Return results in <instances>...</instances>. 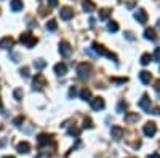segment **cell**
I'll list each match as a JSON object with an SVG mask.
<instances>
[{
  "mask_svg": "<svg viewBox=\"0 0 160 158\" xmlns=\"http://www.w3.org/2000/svg\"><path fill=\"white\" fill-rule=\"evenodd\" d=\"M91 50H93V53H96V55H99V56H106V58L112 59L114 62H117V56L114 55L112 51L106 50L102 45H99V43H93V45H91Z\"/></svg>",
  "mask_w": 160,
  "mask_h": 158,
  "instance_id": "1",
  "label": "cell"
},
{
  "mask_svg": "<svg viewBox=\"0 0 160 158\" xmlns=\"http://www.w3.org/2000/svg\"><path fill=\"white\" fill-rule=\"evenodd\" d=\"M90 74H91V65L90 64L82 62V64L77 65V75L82 78V80H87V78L90 77Z\"/></svg>",
  "mask_w": 160,
  "mask_h": 158,
  "instance_id": "2",
  "label": "cell"
},
{
  "mask_svg": "<svg viewBox=\"0 0 160 158\" xmlns=\"http://www.w3.org/2000/svg\"><path fill=\"white\" fill-rule=\"evenodd\" d=\"M19 42H21L22 45H26L28 48H32V46L37 45V38H35L34 35H31L29 32H26V34H21V35H19Z\"/></svg>",
  "mask_w": 160,
  "mask_h": 158,
  "instance_id": "3",
  "label": "cell"
},
{
  "mask_svg": "<svg viewBox=\"0 0 160 158\" xmlns=\"http://www.w3.org/2000/svg\"><path fill=\"white\" fill-rule=\"evenodd\" d=\"M45 86H47V78L43 75L37 74L35 78H34V82H32V89L34 91H42Z\"/></svg>",
  "mask_w": 160,
  "mask_h": 158,
  "instance_id": "4",
  "label": "cell"
},
{
  "mask_svg": "<svg viewBox=\"0 0 160 158\" xmlns=\"http://www.w3.org/2000/svg\"><path fill=\"white\" fill-rule=\"evenodd\" d=\"M59 53H61L62 58H69V56L72 55V46H71V43L66 42V40H62V42L59 43Z\"/></svg>",
  "mask_w": 160,
  "mask_h": 158,
  "instance_id": "5",
  "label": "cell"
},
{
  "mask_svg": "<svg viewBox=\"0 0 160 158\" xmlns=\"http://www.w3.org/2000/svg\"><path fill=\"white\" fill-rule=\"evenodd\" d=\"M142 131H144V134L148 136V137H152V136L157 133V126H155V123L149 122V123H146V125H144Z\"/></svg>",
  "mask_w": 160,
  "mask_h": 158,
  "instance_id": "6",
  "label": "cell"
},
{
  "mask_svg": "<svg viewBox=\"0 0 160 158\" xmlns=\"http://www.w3.org/2000/svg\"><path fill=\"white\" fill-rule=\"evenodd\" d=\"M59 16H61V19L68 21V19H71V18L74 16V10L69 8V7H64V8L59 10Z\"/></svg>",
  "mask_w": 160,
  "mask_h": 158,
  "instance_id": "7",
  "label": "cell"
},
{
  "mask_svg": "<svg viewBox=\"0 0 160 158\" xmlns=\"http://www.w3.org/2000/svg\"><path fill=\"white\" fill-rule=\"evenodd\" d=\"M13 45H15V40H13L11 37H3V38H0V48L10 50V48H13Z\"/></svg>",
  "mask_w": 160,
  "mask_h": 158,
  "instance_id": "8",
  "label": "cell"
},
{
  "mask_svg": "<svg viewBox=\"0 0 160 158\" xmlns=\"http://www.w3.org/2000/svg\"><path fill=\"white\" fill-rule=\"evenodd\" d=\"M135 19L139 22V24H144V22H148V13H146L142 8H139L136 13H135Z\"/></svg>",
  "mask_w": 160,
  "mask_h": 158,
  "instance_id": "9",
  "label": "cell"
},
{
  "mask_svg": "<svg viewBox=\"0 0 160 158\" xmlns=\"http://www.w3.org/2000/svg\"><path fill=\"white\" fill-rule=\"evenodd\" d=\"M91 101V109H95V110H102L104 109V99L102 98H95V99H90Z\"/></svg>",
  "mask_w": 160,
  "mask_h": 158,
  "instance_id": "10",
  "label": "cell"
},
{
  "mask_svg": "<svg viewBox=\"0 0 160 158\" xmlns=\"http://www.w3.org/2000/svg\"><path fill=\"white\" fill-rule=\"evenodd\" d=\"M111 136H112L115 141H120V139L123 137V128H120V126H112Z\"/></svg>",
  "mask_w": 160,
  "mask_h": 158,
  "instance_id": "11",
  "label": "cell"
},
{
  "mask_svg": "<svg viewBox=\"0 0 160 158\" xmlns=\"http://www.w3.org/2000/svg\"><path fill=\"white\" fill-rule=\"evenodd\" d=\"M138 105H139L141 109H144V110H148V112H149V110H151V99H149V96H148V94H144V96L141 98V101H139Z\"/></svg>",
  "mask_w": 160,
  "mask_h": 158,
  "instance_id": "12",
  "label": "cell"
},
{
  "mask_svg": "<svg viewBox=\"0 0 160 158\" xmlns=\"http://www.w3.org/2000/svg\"><path fill=\"white\" fill-rule=\"evenodd\" d=\"M139 80H141L144 85L151 83V80H152V75H151V72H148V70H142V72H139Z\"/></svg>",
  "mask_w": 160,
  "mask_h": 158,
  "instance_id": "13",
  "label": "cell"
},
{
  "mask_svg": "<svg viewBox=\"0 0 160 158\" xmlns=\"http://www.w3.org/2000/svg\"><path fill=\"white\" fill-rule=\"evenodd\" d=\"M16 150H18V153H28L29 150H31V144L29 142H19L18 144V147H16Z\"/></svg>",
  "mask_w": 160,
  "mask_h": 158,
  "instance_id": "14",
  "label": "cell"
},
{
  "mask_svg": "<svg viewBox=\"0 0 160 158\" xmlns=\"http://www.w3.org/2000/svg\"><path fill=\"white\" fill-rule=\"evenodd\" d=\"M66 72H68V65H66L64 62H59L55 65V74L56 75H64Z\"/></svg>",
  "mask_w": 160,
  "mask_h": 158,
  "instance_id": "15",
  "label": "cell"
},
{
  "mask_svg": "<svg viewBox=\"0 0 160 158\" xmlns=\"http://www.w3.org/2000/svg\"><path fill=\"white\" fill-rule=\"evenodd\" d=\"M82 7H83V10L88 11V13H91V11H95V10H96V5L93 3L91 0H83V2H82Z\"/></svg>",
  "mask_w": 160,
  "mask_h": 158,
  "instance_id": "16",
  "label": "cell"
},
{
  "mask_svg": "<svg viewBox=\"0 0 160 158\" xmlns=\"http://www.w3.org/2000/svg\"><path fill=\"white\" fill-rule=\"evenodd\" d=\"M37 141H38V146L43 147V146H47V144L51 141V136H48V134H40V136L37 137Z\"/></svg>",
  "mask_w": 160,
  "mask_h": 158,
  "instance_id": "17",
  "label": "cell"
},
{
  "mask_svg": "<svg viewBox=\"0 0 160 158\" xmlns=\"http://www.w3.org/2000/svg\"><path fill=\"white\" fill-rule=\"evenodd\" d=\"M144 37L148 38V40H151V42H154V40H157V35H155V31L154 29H146L144 31Z\"/></svg>",
  "mask_w": 160,
  "mask_h": 158,
  "instance_id": "18",
  "label": "cell"
},
{
  "mask_svg": "<svg viewBox=\"0 0 160 158\" xmlns=\"http://www.w3.org/2000/svg\"><path fill=\"white\" fill-rule=\"evenodd\" d=\"M22 0H11V10L13 11H21L22 10Z\"/></svg>",
  "mask_w": 160,
  "mask_h": 158,
  "instance_id": "19",
  "label": "cell"
},
{
  "mask_svg": "<svg viewBox=\"0 0 160 158\" xmlns=\"http://www.w3.org/2000/svg\"><path fill=\"white\" fill-rule=\"evenodd\" d=\"M109 16H111V10H109V8L99 10V19H101V21H106Z\"/></svg>",
  "mask_w": 160,
  "mask_h": 158,
  "instance_id": "20",
  "label": "cell"
},
{
  "mask_svg": "<svg viewBox=\"0 0 160 158\" xmlns=\"http://www.w3.org/2000/svg\"><path fill=\"white\" fill-rule=\"evenodd\" d=\"M45 65H47V61H45V59H35V61H34V67H35L37 70H42Z\"/></svg>",
  "mask_w": 160,
  "mask_h": 158,
  "instance_id": "21",
  "label": "cell"
},
{
  "mask_svg": "<svg viewBox=\"0 0 160 158\" xmlns=\"http://www.w3.org/2000/svg\"><path fill=\"white\" fill-rule=\"evenodd\" d=\"M139 120V115L138 113H127L125 115V122L131 123V122H138Z\"/></svg>",
  "mask_w": 160,
  "mask_h": 158,
  "instance_id": "22",
  "label": "cell"
},
{
  "mask_svg": "<svg viewBox=\"0 0 160 158\" xmlns=\"http://www.w3.org/2000/svg\"><path fill=\"white\" fill-rule=\"evenodd\" d=\"M47 29L51 31V32H55V31L58 29V22H56L55 19H50V21L47 22Z\"/></svg>",
  "mask_w": 160,
  "mask_h": 158,
  "instance_id": "23",
  "label": "cell"
},
{
  "mask_svg": "<svg viewBox=\"0 0 160 158\" xmlns=\"http://www.w3.org/2000/svg\"><path fill=\"white\" fill-rule=\"evenodd\" d=\"M80 98H82L83 101H90V98H91V93H90V89L83 88L82 91H80Z\"/></svg>",
  "mask_w": 160,
  "mask_h": 158,
  "instance_id": "24",
  "label": "cell"
},
{
  "mask_svg": "<svg viewBox=\"0 0 160 158\" xmlns=\"http://www.w3.org/2000/svg\"><path fill=\"white\" fill-rule=\"evenodd\" d=\"M151 61H152V58H151V55H148V53L141 56V64H142V65H148Z\"/></svg>",
  "mask_w": 160,
  "mask_h": 158,
  "instance_id": "25",
  "label": "cell"
},
{
  "mask_svg": "<svg viewBox=\"0 0 160 158\" xmlns=\"http://www.w3.org/2000/svg\"><path fill=\"white\" fill-rule=\"evenodd\" d=\"M108 31H109V32H117V31H118V24L114 22V21H111V22L108 24Z\"/></svg>",
  "mask_w": 160,
  "mask_h": 158,
  "instance_id": "26",
  "label": "cell"
},
{
  "mask_svg": "<svg viewBox=\"0 0 160 158\" xmlns=\"http://www.w3.org/2000/svg\"><path fill=\"white\" fill-rule=\"evenodd\" d=\"M13 96H15L16 101H21V99H22V89H21V88H16L15 93H13Z\"/></svg>",
  "mask_w": 160,
  "mask_h": 158,
  "instance_id": "27",
  "label": "cell"
},
{
  "mask_svg": "<svg viewBox=\"0 0 160 158\" xmlns=\"http://www.w3.org/2000/svg\"><path fill=\"white\" fill-rule=\"evenodd\" d=\"M151 58H152V61H157V62H160V48H155L154 55H152Z\"/></svg>",
  "mask_w": 160,
  "mask_h": 158,
  "instance_id": "28",
  "label": "cell"
},
{
  "mask_svg": "<svg viewBox=\"0 0 160 158\" xmlns=\"http://www.w3.org/2000/svg\"><path fill=\"white\" fill-rule=\"evenodd\" d=\"M24 122V117L22 115H19V117H16L15 118V120H13V125H15V126H21V123Z\"/></svg>",
  "mask_w": 160,
  "mask_h": 158,
  "instance_id": "29",
  "label": "cell"
},
{
  "mask_svg": "<svg viewBox=\"0 0 160 158\" xmlns=\"http://www.w3.org/2000/svg\"><path fill=\"white\" fill-rule=\"evenodd\" d=\"M69 134H71V136L78 137V134H80V129H78V128H69Z\"/></svg>",
  "mask_w": 160,
  "mask_h": 158,
  "instance_id": "30",
  "label": "cell"
},
{
  "mask_svg": "<svg viewBox=\"0 0 160 158\" xmlns=\"http://www.w3.org/2000/svg\"><path fill=\"white\" fill-rule=\"evenodd\" d=\"M83 128H93V122L90 120V118H85L83 120Z\"/></svg>",
  "mask_w": 160,
  "mask_h": 158,
  "instance_id": "31",
  "label": "cell"
},
{
  "mask_svg": "<svg viewBox=\"0 0 160 158\" xmlns=\"http://www.w3.org/2000/svg\"><path fill=\"white\" fill-rule=\"evenodd\" d=\"M111 82H114V83H125L127 78H111Z\"/></svg>",
  "mask_w": 160,
  "mask_h": 158,
  "instance_id": "32",
  "label": "cell"
},
{
  "mask_svg": "<svg viewBox=\"0 0 160 158\" xmlns=\"http://www.w3.org/2000/svg\"><path fill=\"white\" fill-rule=\"evenodd\" d=\"M47 2H48V7H51V8L58 7V0H47Z\"/></svg>",
  "mask_w": 160,
  "mask_h": 158,
  "instance_id": "33",
  "label": "cell"
},
{
  "mask_svg": "<svg viewBox=\"0 0 160 158\" xmlns=\"http://www.w3.org/2000/svg\"><path fill=\"white\" fill-rule=\"evenodd\" d=\"M117 110H118V112H123V110H127V104H125V102H120Z\"/></svg>",
  "mask_w": 160,
  "mask_h": 158,
  "instance_id": "34",
  "label": "cell"
},
{
  "mask_svg": "<svg viewBox=\"0 0 160 158\" xmlns=\"http://www.w3.org/2000/svg\"><path fill=\"white\" fill-rule=\"evenodd\" d=\"M19 72H21V75H22V77H29V69H28V67H22Z\"/></svg>",
  "mask_w": 160,
  "mask_h": 158,
  "instance_id": "35",
  "label": "cell"
},
{
  "mask_svg": "<svg viewBox=\"0 0 160 158\" xmlns=\"http://www.w3.org/2000/svg\"><path fill=\"white\" fill-rule=\"evenodd\" d=\"M77 94V89H75V86H72L71 89H69V98H74Z\"/></svg>",
  "mask_w": 160,
  "mask_h": 158,
  "instance_id": "36",
  "label": "cell"
},
{
  "mask_svg": "<svg viewBox=\"0 0 160 158\" xmlns=\"http://www.w3.org/2000/svg\"><path fill=\"white\" fill-rule=\"evenodd\" d=\"M148 113H154V115H160V109L158 107H154L152 110H149Z\"/></svg>",
  "mask_w": 160,
  "mask_h": 158,
  "instance_id": "37",
  "label": "cell"
},
{
  "mask_svg": "<svg viewBox=\"0 0 160 158\" xmlns=\"http://www.w3.org/2000/svg\"><path fill=\"white\" fill-rule=\"evenodd\" d=\"M154 88H155V91H158V93H160V80L155 82V86H154Z\"/></svg>",
  "mask_w": 160,
  "mask_h": 158,
  "instance_id": "38",
  "label": "cell"
},
{
  "mask_svg": "<svg viewBox=\"0 0 160 158\" xmlns=\"http://www.w3.org/2000/svg\"><path fill=\"white\" fill-rule=\"evenodd\" d=\"M149 158H160V156H158V155H157V153H154V155H151V156H149Z\"/></svg>",
  "mask_w": 160,
  "mask_h": 158,
  "instance_id": "39",
  "label": "cell"
},
{
  "mask_svg": "<svg viewBox=\"0 0 160 158\" xmlns=\"http://www.w3.org/2000/svg\"><path fill=\"white\" fill-rule=\"evenodd\" d=\"M3 158H15V156H11V155H7V156H3Z\"/></svg>",
  "mask_w": 160,
  "mask_h": 158,
  "instance_id": "40",
  "label": "cell"
},
{
  "mask_svg": "<svg viewBox=\"0 0 160 158\" xmlns=\"http://www.w3.org/2000/svg\"><path fill=\"white\" fill-rule=\"evenodd\" d=\"M0 107H2V99H0Z\"/></svg>",
  "mask_w": 160,
  "mask_h": 158,
  "instance_id": "41",
  "label": "cell"
}]
</instances>
